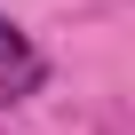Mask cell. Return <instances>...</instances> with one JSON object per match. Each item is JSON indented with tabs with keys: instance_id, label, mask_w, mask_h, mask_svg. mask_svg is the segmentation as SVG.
Listing matches in <instances>:
<instances>
[{
	"instance_id": "cell-1",
	"label": "cell",
	"mask_w": 135,
	"mask_h": 135,
	"mask_svg": "<svg viewBox=\"0 0 135 135\" xmlns=\"http://www.w3.org/2000/svg\"><path fill=\"white\" fill-rule=\"evenodd\" d=\"M48 80V64H40V48L8 24V16H0V95H32Z\"/></svg>"
}]
</instances>
